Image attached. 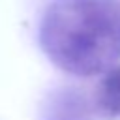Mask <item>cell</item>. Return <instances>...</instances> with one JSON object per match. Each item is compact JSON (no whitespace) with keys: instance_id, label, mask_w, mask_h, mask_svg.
I'll return each instance as SVG.
<instances>
[{"instance_id":"6da1fadb","label":"cell","mask_w":120,"mask_h":120,"mask_svg":"<svg viewBox=\"0 0 120 120\" xmlns=\"http://www.w3.org/2000/svg\"><path fill=\"white\" fill-rule=\"evenodd\" d=\"M39 43L60 69L90 77L120 60V0H52Z\"/></svg>"},{"instance_id":"7a4b0ae2","label":"cell","mask_w":120,"mask_h":120,"mask_svg":"<svg viewBox=\"0 0 120 120\" xmlns=\"http://www.w3.org/2000/svg\"><path fill=\"white\" fill-rule=\"evenodd\" d=\"M45 116L47 120H92L86 101L75 90L56 92L49 101Z\"/></svg>"},{"instance_id":"3957f363","label":"cell","mask_w":120,"mask_h":120,"mask_svg":"<svg viewBox=\"0 0 120 120\" xmlns=\"http://www.w3.org/2000/svg\"><path fill=\"white\" fill-rule=\"evenodd\" d=\"M96 111L105 118L120 116V66L109 68L96 88Z\"/></svg>"}]
</instances>
